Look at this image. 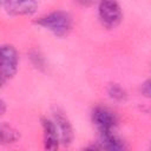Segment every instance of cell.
I'll return each mask as SVG.
<instances>
[{"mask_svg":"<svg viewBox=\"0 0 151 151\" xmlns=\"http://www.w3.org/2000/svg\"><path fill=\"white\" fill-rule=\"evenodd\" d=\"M98 11L99 18L105 27L114 28L120 24L123 14L117 0H100Z\"/></svg>","mask_w":151,"mask_h":151,"instance_id":"2","label":"cell"},{"mask_svg":"<svg viewBox=\"0 0 151 151\" xmlns=\"http://www.w3.org/2000/svg\"><path fill=\"white\" fill-rule=\"evenodd\" d=\"M79 4H81V5H85V6H90V5H92L96 0H77Z\"/></svg>","mask_w":151,"mask_h":151,"instance_id":"12","label":"cell"},{"mask_svg":"<svg viewBox=\"0 0 151 151\" xmlns=\"http://www.w3.org/2000/svg\"><path fill=\"white\" fill-rule=\"evenodd\" d=\"M19 134L18 132L9 125L7 124H1L0 126V139L2 144H9V143H14L15 140H18Z\"/></svg>","mask_w":151,"mask_h":151,"instance_id":"9","label":"cell"},{"mask_svg":"<svg viewBox=\"0 0 151 151\" xmlns=\"http://www.w3.org/2000/svg\"><path fill=\"white\" fill-rule=\"evenodd\" d=\"M37 7L35 0H4V8L11 15H31Z\"/></svg>","mask_w":151,"mask_h":151,"instance_id":"5","label":"cell"},{"mask_svg":"<svg viewBox=\"0 0 151 151\" xmlns=\"http://www.w3.org/2000/svg\"><path fill=\"white\" fill-rule=\"evenodd\" d=\"M100 149L107 150H124L126 149L125 143L113 133V131L100 132Z\"/></svg>","mask_w":151,"mask_h":151,"instance_id":"8","label":"cell"},{"mask_svg":"<svg viewBox=\"0 0 151 151\" xmlns=\"http://www.w3.org/2000/svg\"><path fill=\"white\" fill-rule=\"evenodd\" d=\"M92 122L99 132H107L113 131L117 125V118L112 111L107 107L97 106L92 111Z\"/></svg>","mask_w":151,"mask_h":151,"instance_id":"4","label":"cell"},{"mask_svg":"<svg viewBox=\"0 0 151 151\" xmlns=\"http://www.w3.org/2000/svg\"><path fill=\"white\" fill-rule=\"evenodd\" d=\"M18 68V52L12 45H4L1 47V85L9 80Z\"/></svg>","mask_w":151,"mask_h":151,"instance_id":"3","label":"cell"},{"mask_svg":"<svg viewBox=\"0 0 151 151\" xmlns=\"http://www.w3.org/2000/svg\"><path fill=\"white\" fill-rule=\"evenodd\" d=\"M39 26L51 31L54 35L63 38L67 35L72 28V18L68 13L63 11H55L47 15L39 18L35 21Z\"/></svg>","mask_w":151,"mask_h":151,"instance_id":"1","label":"cell"},{"mask_svg":"<svg viewBox=\"0 0 151 151\" xmlns=\"http://www.w3.org/2000/svg\"><path fill=\"white\" fill-rule=\"evenodd\" d=\"M140 91L142 93L147 97V98H151V79H147L146 81H144L140 86Z\"/></svg>","mask_w":151,"mask_h":151,"instance_id":"11","label":"cell"},{"mask_svg":"<svg viewBox=\"0 0 151 151\" xmlns=\"http://www.w3.org/2000/svg\"><path fill=\"white\" fill-rule=\"evenodd\" d=\"M41 125H42V130H44V145L45 149L47 150H57L59 146V130L57 129V125L47 119V118H42L41 119Z\"/></svg>","mask_w":151,"mask_h":151,"instance_id":"7","label":"cell"},{"mask_svg":"<svg viewBox=\"0 0 151 151\" xmlns=\"http://www.w3.org/2000/svg\"><path fill=\"white\" fill-rule=\"evenodd\" d=\"M107 93L112 99L118 100V101H122V100L126 99L125 90L118 84H110L109 87H107Z\"/></svg>","mask_w":151,"mask_h":151,"instance_id":"10","label":"cell"},{"mask_svg":"<svg viewBox=\"0 0 151 151\" xmlns=\"http://www.w3.org/2000/svg\"><path fill=\"white\" fill-rule=\"evenodd\" d=\"M53 116H54V119H55V123H57V126L59 130L61 143L64 145H70L73 140V129H72V125H71L68 118L59 109L53 111Z\"/></svg>","mask_w":151,"mask_h":151,"instance_id":"6","label":"cell"}]
</instances>
